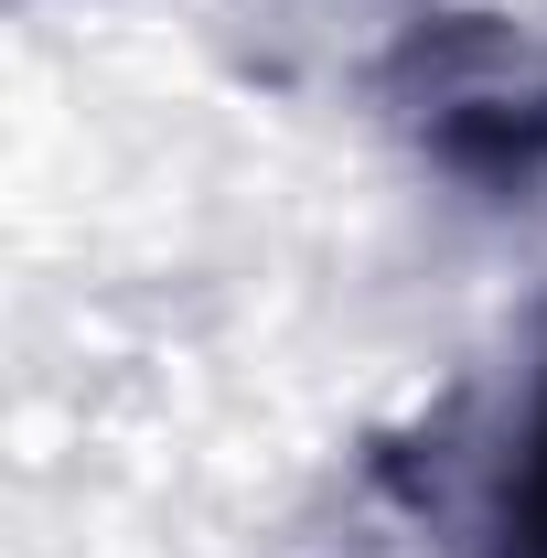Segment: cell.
<instances>
[{
	"label": "cell",
	"instance_id": "obj_1",
	"mask_svg": "<svg viewBox=\"0 0 547 558\" xmlns=\"http://www.w3.org/2000/svg\"><path fill=\"white\" fill-rule=\"evenodd\" d=\"M387 108L418 140L429 172L473 183L483 205H537L547 194V44L515 22L451 11L387 54Z\"/></svg>",
	"mask_w": 547,
	"mask_h": 558
},
{
	"label": "cell",
	"instance_id": "obj_2",
	"mask_svg": "<svg viewBox=\"0 0 547 558\" xmlns=\"http://www.w3.org/2000/svg\"><path fill=\"white\" fill-rule=\"evenodd\" d=\"M473 537H483V558H547V354L526 376V409L505 429V451H494Z\"/></svg>",
	"mask_w": 547,
	"mask_h": 558
}]
</instances>
